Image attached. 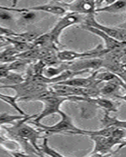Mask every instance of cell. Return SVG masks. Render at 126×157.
<instances>
[{"label": "cell", "mask_w": 126, "mask_h": 157, "mask_svg": "<svg viewBox=\"0 0 126 157\" xmlns=\"http://www.w3.org/2000/svg\"><path fill=\"white\" fill-rule=\"evenodd\" d=\"M36 115L37 114L33 115V116L29 115V116H25L23 119L18 120L16 123L13 124L12 127H8L3 126L2 127H3L4 130H6V132L9 134L10 137L11 138L18 137V138L26 140L34 147L35 149L40 154V155L43 156L41 152H40V149L37 143L38 140L43 137L40 135V133L42 132L40 130L34 129L27 123V122L29 121V120L34 119Z\"/></svg>", "instance_id": "6da1fadb"}, {"label": "cell", "mask_w": 126, "mask_h": 157, "mask_svg": "<svg viewBox=\"0 0 126 157\" xmlns=\"http://www.w3.org/2000/svg\"><path fill=\"white\" fill-rule=\"evenodd\" d=\"M50 86L45 83L25 78L21 83L13 86H8L3 88H9L15 91V95L18 101H36L43 97L48 90Z\"/></svg>", "instance_id": "7a4b0ae2"}, {"label": "cell", "mask_w": 126, "mask_h": 157, "mask_svg": "<svg viewBox=\"0 0 126 157\" xmlns=\"http://www.w3.org/2000/svg\"><path fill=\"white\" fill-rule=\"evenodd\" d=\"M58 114H59L61 116V120L52 126L43 125L41 123H35V122H31V123L39 127L40 128L39 130L41 132L45 133L47 135H52V134H60V133H67V134L75 135L77 133L81 132L84 130V129H81L77 127L73 122L72 118L62 110L60 109Z\"/></svg>", "instance_id": "3957f363"}, {"label": "cell", "mask_w": 126, "mask_h": 157, "mask_svg": "<svg viewBox=\"0 0 126 157\" xmlns=\"http://www.w3.org/2000/svg\"><path fill=\"white\" fill-rule=\"evenodd\" d=\"M69 101V97L57 96L54 94L52 90L49 87L48 90L45 93L43 97L36 100V101H40L43 104V110L39 115H36L34 118L35 123H41V120L44 118L58 113L61 105L64 102Z\"/></svg>", "instance_id": "277c9868"}, {"label": "cell", "mask_w": 126, "mask_h": 157, "mask_svg": "<svg viewBox=\"0 0 126 157\" xmlns=\"http://www.w3.org/2000/svg\"><path fill=\"white\" fill-rule=\"evenodd\" d=\"M87 16L85 15L80 14L74 12L65 13L64 16L55 24L54 27L51 29V30L49 32V35L50 36V39L53 43L55 45L60 44V36L64 30L69 27H71L73 25H79L82 24L85 21V18Z\"/></svg>", "instance_id": "5b68a950"}, {"label": "cell", "mask_w": 126, "mask_h": 157, "mask_svg": "<svg viewBox=\"0 0 126 157\" xmlns=\"http://www.w3.org/2000/svg\"><path fill=\"white\" fill-rule=\"evenodd\" d=\"M90 139L94 142V149L89 155L90 156H104L114 154L113 148L115 145L125 146V141H120L113 138V137H104V136H92Z\"/></svg>", "instance_id": "8992f818"}, {"label": "cell", "mask_w": 126, "mask_h": 157, "mask_svg": "<svg viewBox=\"0 0 126 157\" xmlns=\"http://www.w3.org/2000/svg\"><path fill=\"white\" fill-rule=\"evenodd\" d=\"M109 50L99 45L96 48L85 52H77L74 50H61L57 52V57L61 62H71V61L85 58L103 57Z\"/></svg>", "instance_id": "52a82bcc"}, {"label": "cell", "mask_w": 126, "mask_h": 157, "mask_svg": "<svg viewBox=\"0 0 126 157\" xmlns=\"http://www.w3.org/2000/svg\"><path fill=\"white\" fill-rule=\"evenodd\" d=\"M82 25L91 26V27L99 29L101 32H104V33L111 36L112 38H113V39L119 42H125L126 32L124 28V29H121V28H110L105 26L103 25H101L99 22L96 21L95 15H88V16H87Z\"/></svg>", "instance_id": "ba28073f"}, {"label": "cell", "mask_w": 126, "mask_h": 157, "mask_svg": "<svg viewBox=\"0 0 126 157\" xmlns=\"http://www.w3.org/2000/svg\"><path fill=\"white\" fill-rule=\"evenodd\" d=\"M64 7L68 8L69 12H74L80 14L96 15V0H73L69 3H63Z\"/></svg>", "instance_id": "9c48e42d"}, {"label": "cell", "mask_w": 126, "mask_h": 157, "mask_svg": "<svg viewBox=\"0 0 126 157\" xmlns=\"http://www.w3.org/2000/svg\"><path fill=\"white\" fill-rule=\"evenodd\" d=\"M103 61L101 57H93V58H85L77 60V61L68 62V69L75 71H86L89 70H99L103 68Z\"/></svg>", "instance_id": "30bf717a"}, {"label": "cell", "mask_w": 126, "mask_h": 157, "mask_svg": "<svg viewBox=\"0 0 126 157\" xmlns=\"http://www.w3.org/2000/svg\"><path fill=\"white\" fill-rule=\"evenodd\" d=\"M81 29L88 31V32H91L92 34H95L96 36L102 38L105 43V49H106L109 51L119 50V49H122L125 47V42L117 41V40L114 39L113 38H112L111 36H108V35L104 33V32H101L99 29L84 25H81Z\"/></svg>", "instance_id": "8fae6325"}, {"label": "cell", "mask_w": 126, "mask_h": 157, "mask_svg": "<svg viewBox=\"0 0 126 157\" xmlns=\"http://www.w3.org/2000/svg\"><path fill=\"white\" fill-rule=\"evenodd\" d=\"M98 70L95 71L92 75L89 77H85V78H68L66 80L61 81V82H57L55 84H63V85H67V86H74V87H81V88H88L92 86L99 85V81L96 80V75L97 73Z\"/></svg>", "instance_id": "7c38bea8"}, {"label": "cell", "mask_w": 126, "mask_h": 157, "mask_svg": "<svg viewBox=\"0 0 126 157\" xmlns=\"http://www.w3.org/2000/svg\"><path fill=\"white\" fill-rule=\"evenodd\" d=\"M81 101L88 102L95 106H97L99 109H102L104 112L108 113H116L117 112V105L115 102L112 101L110 99H107L105 97H96V98H82Z\"/></svg>", "instance_id": "4fadbf2b"}, {"label": "cell", "mask_w": 126, "mask_h": 157, "mask_svg": "<svg viewBox=\"0 0 126 157\" xmlns=\"http://www.w3.org/2000/svg\"><path fill=\"white\" fill-rule=\"evenodd\" d=\"M103 87L99 88V96L113 97L125 100V95H121V89L125 90V86L116 82H106Z\"/></svg>", "instance_id": "5bb4252c"}, {"label": "cell", "mask_w": 126, "mask_h": 157, "mask_svg": "<svg viewBox=\"0 0 126 157\" xmlns=\"http://www.w3.org/2000/svg\"><path fill=\"white\" fill-rule=\"evenodd\" d=\"M31 10L37 11V12H44L50 13L53 15H64L66 13V9L61 4H57L56 2H52L50 3L43 4V5L35 6L32 7H28Z\"/></svg>", "instance_id": "9a60e30c"}, {"label": "cell", "mask_w": 126, "mask_h": 157, "mask_svg": "<svg viewBox=\"0 0 126 157\" xmlns=\"http://www.w3.org/2000/svg\"><path fill=\"white\" fill-rule=\"evenodd\" d=\"M125 0H115L103 7L96 8V13H121L125 11Z\"/></svg>", "instance_id": "2e32d148"}, {"label": "cell", "mask_w": 126, "mask_h": 157, "mask_svg": "<svg viewBox=\"0 0 126 157\" xmlns=\"http://www.w3.org/2000/svg\"><path fill=\"white\" fill-rule=\"evenodd\" d=\"M25 80V77L22 74L15 72V71H11L8 74L5 78L0 79V88H3L8 86H13V85H17L18 83H21Z\"/></svg>", "instance_id": "e0dca14e"}, {"label": "cell", "mask_w": 126, "mask_h": 157, "mask_svg": "<svg viewBox=\"0 0 126 157\" xmlns=\"http://www.w3.org/2000/svg\"><path fill=\"white\" fill-rule=\"evenodd\" d=\"M103 127H126L125 120H120L115 117L110 116V113L104 112V116L101 120Z\"/></svg>", "instance_id": "ac0fdd59"}, {"label": "cell", "mask_w": 126, "mask_h": 157, "mask_svg": "<svg viewBox=\"0 0 126 157\" xmlns=\"http://www.w3.org/2000/svg\"><path fill=\"white\" fill-rule=\"evenodd\" d=\"M39 12L34 10H31L27 8V10L25 12L21 13V17L19 19V23L22 25H30L34 22L37 21L38 18L40 17V15L38 13Z\"/></svg>", "instance_id": "d6986e66"}, {"label": "cell", "mask_w": 126, "mask_h": 157, "mask_svg": "<svg viewBox=\"0 0 126 157\" xmlns=\"http://www.w3.org/2000/svg\"><path fill=\"white\" fill-rule=\"evenodd\" d=\"M43 143L41 145H39V148L40 149V152H41L42 155H49V156L52 157H64L62 154L59 153L58 151H56L55 149L50 147L48 144V138L46 137H43Z\"/></svg>", "instance_id": "ffe728a7"}, {"label": "cell", "mask_w": 126, "mask_h": 157, "mask_svg": "<svg viewBox=\"0 0 126 157\" xmlns=\"http://www.w3.org/2000/svg\"><path fill=\"white\" fill-rule=\"evenodd\" d=\"M33 61H31V60L17 58L12 62L7 63V67L10 71L18 72V71H22L25 68H27L28 65H29Z\"/></svg>", "instance_id": "44dd1931"}, {"label": "cell", "mask_w": 126, "mask_h": 157, "mask_svg": "<svg viewBox=\"0 0 126 157\" xmlns=\"http://www.w3.org/2000/svg\"><path fill=\"white\" fill-rule=\"evenodd\" d=\"M0 100L6 102V103L8 104L9 105H10L11 107L14 108V109L19 114L22 115V116H28V114H26V113L18 106V99H17V98L15 96H9V95L2 94L0 93Z\"/></svg>", "instance_id": "7402d4cb"}, {"label": "cell", "mask_w": 126, "mask_h": 157, "mask_svg": "<svg viewBox=\"0 0 126 157\" xmlns=\"http://www.w3.org/2000/svg\"><path fill=\"white\" fill-rule=\"evenodd\" d=\"M12 11L7 10H0V21L4 22L13 21L14 17L12 14Z\"/></svg>", "instance_id": "603a6c76"}, {"label": "cell", "mask_w": 126, "mask_h": 157, "mask_svg": "<svg viewBox=\"0 0 126 157\" xmlns=\"http://www.w3.org/2000/svg\"><path fill=\"white\" fill-rule=\"evenodd\" d=\"M10 72L7 67V64H0V79L5 78Z\"/></svg>", "instance_id": "cb8c5ba5"}, {"label": "cell", "mask_w": 126, "mask_h": 157, "mask_svg": "<svg viewBox=\"0 0 126 157\" xmlns=\"http://www.w3.org/2000/svg\"><path fill=\"white\" fill-rule=\"evenodd\" d=\"M0 10H7L12 11L14 13H21L25 12V10H27V8H17V7H8V6H0Z\"/></svg>", "instance_id": "d4e9b609"}, {"label": "cell", "mask_w": 126, "mask_h": 157, "mask_svg": "<svg viewBox=\"0 0 126 157\" xmlns=\"http://www.w3.org/2000/svg\"><path fill=\"white\" fill-rule=\"evenodd\" d=\"M12 3V7H16L17 4L18 2V0H10Z\"/></svg>", "instance_id": "484cf974"}, {"label": "cell", "mask_w": 126, "mask_h": 157, "mask_svg": "<svg viewBox=\"0 0 126 157\" xmlns=\"http://www.w3.org/2000/svg\"><path fill=\"white\" fill-rule=\"evenodd\" d=\"M61 0H53L52 2H60Z\"/></svg>", "instance_id": "4316f807"}, {"label": "cell", "mask_w": 126, "mask_h": 157, "mask_svg": "<svg viewBox=\"0 0 126 157\" xmlns=\"http://www.w3.org/2000/svg\"><path fill=\"white\" fill-rule=\"evenodd\" d=\"M52 1H53V0H52Z\"/></svg>", "instance_id": "83f0119b"}]
</instances>
